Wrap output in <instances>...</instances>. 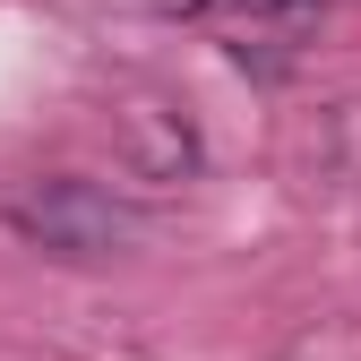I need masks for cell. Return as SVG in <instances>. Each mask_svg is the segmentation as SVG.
<instances>
[{"instance_id": "obj_1", "label": "cell", "mask_w": 361, "mask_h": 361, "mask_svg": "<svg viewBox=\"0 0 361 361\" xmlns=\"http://www.w3.org/2000/svg\"><path fill=\"white\" fill-rule=\"evenodd\" d=\"M9 233L52 250V258H112L129 241V215L95 190V180H35L9 198Z\"/></svg>"}, {"instance_id": "obj_2", "label": "cell", "mask_w": 361, "mask_h": 361, "mask_svg": "<svg viewBox=\"0 0 361 361\" xmlns=\"http://www.w3.org/2000/svg\"><path fill=\"white\" fill-rule=\"evenodd\" d=\"M121 164L138 172V180H190L198 172V129L180 121L172 104H129L121 112Z\"/></svg>"}, {"instance_id": "obj_3", "label": "cell", "mask_w": 361, "mask_h": 361, "mask_svg": "<svg viewBox=\"0 0 361 361\" xmlns=\"http://www.w3.org/2000/svg\"><path fill=\"white\" fill-rule=\"evenodd\" d=\"M207 9H224V18H293L310 0H207Z\"/></svg>"}]
</instances>
